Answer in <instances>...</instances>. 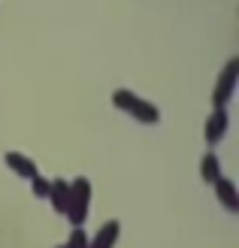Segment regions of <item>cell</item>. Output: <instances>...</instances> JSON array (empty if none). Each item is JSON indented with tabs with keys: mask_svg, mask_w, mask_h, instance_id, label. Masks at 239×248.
Returning <instances> with one entry per match:
<instances>
[{
	"mask_svg": "<svg viewBox=\"0 0 239 248\" xmlns=\"http://www.w3.org/2000/svg\"><path fill=\"white\" fill-rule=\"evenodd\" d=\"M115 236H118V224H115V221H109V224L100 230V236L94 239V245H91V248H109Z\"/></svg>",
	"mask_w": 239,
	"mask_h": 248,
	"instance_id": "9c48e42d",
	"label": "cell"
},
{
	"mask_svg": "<svg viewBox=\"0 0 239 248\" xmlns=\"http://www.w3.org/2000/svg\"><path fill=\"white\" fill-rule=\"evenodd\" d=\"M224 130H227V112H224V109H215V112L209 115V121H206V140L218 142L224 136Z\"/></svg>",
	"mask_w": 239,
	"mask_h": 248,
	"instance_id": "3957f363",
	"label": "cell"
},
{
	"mask_svg": "<svg viewBox=\"0 0 239 248\" xmlns=\"http://www.w3.org/2000/svg\"><path fill=\"white\" fill-rule=\"evenodd\" d=\"M48 188H52V185H48L46 179L33 176V194H36V197H48Z\"/></svg>",
	"mask_w": 239,
	"mask_h": 248,
	"instance_id": "8fae6325",
	"label": "cell"
},
{
	"mask_svg": "<svg viewBox=\"0 0 239 248\" xmlns=\"http://www.w3.org/2000/svg\"><path fill=\"white\" fill-rule=\"evenodd\" d=\"M236 70H239V64L236 61H230L227 67H224V73H221V82H218V88H215V109H224V103H227V97L233 94V85H236Z\"/></svg>",
	"mask_w": 239,
	"mask_h": 248,
	"instance_id": "7a4b0ae2",
	"label": "cell"
},
{
	"mask_svg": "<svg viewBox=\"0 0 239 248\" xmlns=\"http://www.w3.org/2000/svg\"><path fill=\"white\" fill-rule=\"evenodd\" d=\"M67 248H85V233L82 230H76L73 233V239H70V245Z\"/></svg>",
	"mask_w": 239,
	"mask_h": 248,
	"instance_id": "7c38bea8",
	"label": "cell"
},
{
	"mask_svg": "<svg viewBox=\"0 0 239 248\" xmlns=\"http://www.w3.org/2000/svg\"><path fill=\"white\" fill-rule=\"evenodd\" d=\"M215 191L221 194V200H224V206H227V209H236V206H239L236 191H233V185H230L227 179H218V182H215Z\"/></svg>",
	"mask_w": 239,
	"mask_h": 248,
	"instance_id": "52a82bcc",
	"label": "cell"
},
{
	"mask_svg": "<svg viewBox=\"0 0 239 248\" xmlns=\"http://www.w3.org/2000/svg\"><path fill=\"white\" fill-rule=\"evenodd\" d=\"M203 179L212 182V185L221 179V167H218V157H215V155H206V157H203Z\"/></svg>",
	"mask_w": 239,
	"mask_h": 248,
	"instance_id": "ba28073f",
	"label": "cell"
},
{
	"mask_svg": "<svg viewBox=\"0 0 239 248\" xmlns=\"http://www.w3.org/2000/svg\"><path fill=\"white\" fill-rule=\"evenodd\" d=\"M6 164L16 170V172H21V176H28V179H33L36 176V167H33V160H28L24 155H18V152H9L6 155Z\"/></svg>",
	"mask_w": 239,
	"mask_h": 248,
	"instance_id": "277c9868",
	"label": "cell"
},
{
	"mask_svg": "<svg viewBox=\"0 0 239 248\" xmlns=\"http://www.w3.org/2000/svg\"><path fill=\"white\" fill-rule=\"evenodd\" d=\"M88 194H91V188H88L85 179H76L70 185V200H67V212L73 218V224H82L85 221V209H88Z\"/></svg>",
	"mask_w": 239,
	"mask_h": 248,
	"instance_id": "6da1fadb",
	"label": "cell"
},
{
	"mask_svg": "<svg viewBox=\"0 0 239 248\" xmlns=\"http://www.w3.org/2000/svg\"><path fill=\"white\" fill-rule=\"evenodd\" d=\"M130 115L133 118H140V121H145V124H155L160 115H158V109L152 106V103H145V100H140V97H136V103L130 106Z\"/></svg>",
	"mask_w": 239,
	"mask_h": 248,
	"instance_id": "5b68a950",
	"label": "cell"
},
{
	"mask_svg": "<svg viewBox=\"0 0 239 248\" xmlns=\"http://www.w3.org/2000/svg\"><path fill=\"white\" fill-rule=\"evenodd\" d=\"M112 103H115L118 109H124V112H130V106L136 103V94H130V91H115V94H112Z\"/></svg>",
	"mask_w": 239,
	"mask_h": 248,
	"instance_id": "30bf717a",
	"label": "cell"
},
{
	"mask_svg": "<svg viewBox=\"0 0 239 248\" xmlns=\"http://www.w3.org/2000/svg\"><path fill=\"white\" fill-rule=\"evenodd\" d=\"M48 194H52V200H55V209L58 212H67V200H70V185L64 179H58L52 188H48Z\"/></svg>",
	"mask_w": 239,
	"mask_h": 248,
	"instance_id": "8992f818",
	"label": "cell"
}]
</instances>
